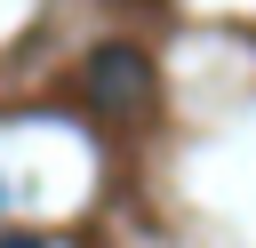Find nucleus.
<instances>
[{"label":"nucleus","mask_w":256,"mask_h":248,"mask_svg":"<svg viewBox=\"0 0 256 248\" xmlns=\"http://www.w3.org/2000/svg\"><path fill=\"white\" fill-rule=\"evenodd\" d=\"M0 248H48L40 232H0Z\"/></svg>","instance_id":"f03ea898"},{"label":"nucleus","mask_w":256,"mask_h":248,"mask_svg":"<svg viewBox=\"0 0 256 248\" xmlns=\"http://www.w3.org/2000/svg\"><path fill=\"white\" fill-rule=\"evenodd\" d=\"M80 80H88V96L104 112H152V96H160V72H152V56L136 40H96Z\"/></svg>","instance_id":"f257e3e1"}]
</instances>
